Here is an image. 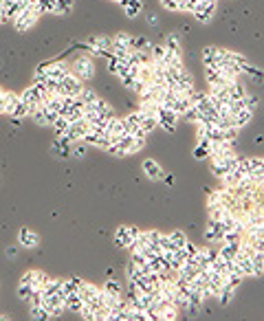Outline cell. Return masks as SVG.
<instances>
[{"instance_id":"obj_1","label":"cell","mask_w":264,"mask_h":321,"mask_svg":"<svg viewBox=\"0 0 264 321\" xmlns=\"http://www.w3.org/2000/svg\"><path fill=\"white\" fill-rule=\"evenodd\" d=\"M71 73L75 77H79L84 84L91 82L93 77H95V62H93V58H91V55H79V58L73 62Z\"/></svg>"},{"instance_id":"obj_2","label":"cell","mask_w":264,"mask_h":321,"mask_svg":"<svg viewBox=\"0 0 264 321\" xmlns=\"http://www.w3.org/2000/svg\"><path fill=\"white\" fill-rule=\"evenodd\" d=\"M38 18H40L38 7H35V5L24 7V9L20 11V14L14 18V27H16V31H20V33H24V31H29L31 27H33L35 22H38Z\"/></svg>"},{"instance_id":"obj_3","label":"cell","mask_w":264,"mask_h":321,"mask_svg":"<svg viewBox=\"0 0 264 321\" xmlns=\"http://www.w3.org/2000/svg\"><path fill=\"white\" fill-rule=\"evenodd\" d=\"M216 9H218V0H198L196 7L192 9V14L198 22L207 24V22H211L214 15H216Z\"/></svg>"},{"instance_id":"obj_4","label":"cell","mask_w":264,"mask_h":321,"mask_svg":"<svg viewBox=\"0 0 264 321\" xmlns=\"http://www.w3.org/2000/svg\"><path fill=\"white\" fill-rule=\"evenodd\" d=\"M84 88V82L79 79V77H75L73 73H68L66 77H62L58 84V92L62 97H77L79 92H82Z\"/></svg>"},{"instance_id":"obj_5","label":"cell","mask_w":264,"mask_h":321,"mask_svg":"<svg viewBox=\"0 0 264 321\" xmlns=\"http://www.w3.org/2000/svg\"><path fill=\"white\" fill-rule=\"evenodd\" d=\"M178 119L181 117L176 115V112L172 110V108H158V112H156V123H158V128H163L168 135H174L176 132V123H178Z\"/></svg>"},{"instance_id":"obj_6","label":"cell","mask_w":264,"mask_h":321,"mask_svg":"<svg viewBox=\"0 0 264 321\" xmlns=\"http://www.w3.org/2000/svg\"><path fill=\"white\" fill-rule=\"evenodd\" d=\"M20 99H22L24 104L33 110V108H38V106H42L44 101H47V92H44L42 88H38V86L31 84V86H27L22 92H20ZM29 115H31V112H29Z\"/></svg>"},{"instance_id":"obj_7","label":"cell","mask_w":264,"mask_h":321,"mask_svg":"<svg viewBox=\"0 0 264 321\" xmlns=\"http://www.w3.org/2000/svg\"><path fill=\"white\" fill-rule=\"evenodd\" d=\"M139 227H128V225H124V227H119L117 229V233H115V246L117 249H128V245L132 242V240L139 235Z\"/></svg>"},{"instance_id":"obj_8","label":"cell","mask_w":264,"mask_h":321,"mask_svg":"<svg viewBox=\"0 0 264 321\" xmlns=\"http://www.w3.org/2000/svg\"><path fill=\"white\" fill-rule=\"evenodd\" d=\"M68 73H71V66L64 62H47V77H51V79H62V77H66Z\"/></svg>"},{"instance_id":"obj_9","label":"cell","mask_w":264,"mask_h":321,"mask_svg":"<svg viewBox=\"0 0 264 321\" xmlns=\"http://www.w3.org/2000/svg\"><path fill=\"white\" fill-rule=\"evenodd\" d=\"M143 174L150 178V181H161L163 178V168L154 161V158H145L143 161Z\"/></svg>"},{"instance_id":"obj_10","label":"cell","mask_w":264,"mask_h":321,"mask_svg":"<svg viewBox=\"0 0 264 321\" xmlns=\"http://www.w3.org/2000/svg\"><path fill=\"white\" fill-rule=\"evenodd\" d=\"M18 242H20L22 246H27V249H33V246L40 245V235L35 233V231H31V229H27V227H22V229H20V233H18Z\"/></svg>"},{"instance_id":"obj_11","label":"cell","mask_w":264,"mask_h":321,"mask_svg":"<svg viewBox=\"0 0 264 321\" xmlns=\"http://www.w3.org/2000/svg\"><path fill=\"white\" fill-rule=\"evenodd\" d=\"M205 79H207V84H209V86H225L227 82H231V79H227V77L222 75L218 68H214V66H207L205 68Z\"/></svg>"},{"instance_id":"obj_12","label":"cell","mask_w":264,"mask_h":321,"mask_svg":"<svg viewBox=\"0 0 264 321\" xmlns=\"http://www.w3.org/2000/svg\"><path fill=\"white\" fill-rule=\"evenodd\" d=\"M106 132L110 137H115V141H117V137H121V135H125V125H124V119H117V117H112V119H108L106 121Z\"/></svg>"},{"instance_id":"obj_13","label":"cell","mask_w":264,"mask_h":321,"mask_svg":"<svg viewBox=\"0 0 264 321\" xmlns=\"http://www.w3.org/2000/svg\"><path fill=\"white\" fill-rule=\"evenodd\" d=\"M88 48L110 51V48H112V38H108V35H93V38L88 40Z\"/></svg>"},{"instance_id":"obj_14","label":"cell","mask_w":264,"mask_h":321,"mask_svg":"<svg viewBox=\"0 0 264 321\" xmlns=\"http://www.w3.org/2000/svg\"><path fill=\"white\" fill-rule=\"evenodd\" d=\"M227 92H229V99H245L247 97V91L238 79H231L227 82Z\"/></svg>"},{"instance_id":"obj_15","label":"cell","mask_w":264,"mask_h":321,"mask_svg":"<svg viewBox=\"0 0 264 321\" xmlns=\"http://www.w3.org/2000/svg\"><path fill=\"white\" fill-rule=\"evenodd\" d=\"M64 308H66V310H71V312H77V315H79V310L84 308L82 297H79L77 292H71V295H66V297H64Z\"/></svg>"},{"instance_id":"obj_16","label":"cell","mask_w":264,"mask_h":321,"mask_svg":"<svg viewBox=\"0 0 264 321\" xmlns=\"http://www.w3.org/2000/svg\"><path fill=\"white\" fill-rule=\"evenodd\" d=\"M209 145H211V141L209 139H201V143L196 145V148H194V158H196V161H207V158H209Z\"/></svg>"},{"instance_id":"obj_17","label":"cell","mask_w":264,"mask_h":321,"mask_svg":"<svg viewBox=\"0 0 264 321\" xmlns=\"http://www.w3.org/2000/svg\"><path fill=\"white\" fill-rule=\"evenodd\" d=\"M163 46L168 48L170 53H174V55H181V40H178V35L176 33H168L165 35V42H163Z\"/></svg>"},{"instance_id":"obj_18","label":"cell","mask_w":264,"mask_h":321,"mask_svg":"<svg viewBox=\"0 0 264 321\" xmlns=\"http://www.w3.org/2000/svg\"><path fill=\"white\" fill-rule=\"evenodd\" d=\"M20 99V95L18 92H7L5 91V97H2V115H11V110H14V106H16V101Z\"/></svg>"},{"instance_id":"obj_19","label":"cell","mask_w":264,"mask_h":321,"mask_svg":"<svg viewBox=\"0 0 264 321\" xmlns=\"http://www.w3.org/2000/svg\"><path fill=\"white\" fill-rule=\"evenodd\" d=\"M29 112H31V108L27 104H24L22 99H18L16 101V106H14V110H11V119H27L29 117Z\"/></svg>"},{"instance_id":"obj_20","label":"cell","mask_w":264,"mask_h":321,"mask_svg":"<svg viewBox=\"0 0 264 321\" xmlns=\"http://www.w3.org/2000/svg\"><path fill=\"white\" fill-rule=\"evenodd\" d=\"M75 9V0H55V15H68Z\"/></svg>"},{"instance_id":"obj_21","label":"cell","mask_w":264,"mask_h":321,"mask_svg":"<svg viewBox=\"0 0 264 321\" xmlns=\"http://www.w3.org/2000/svg\"><path fill=\"white\" fill-rule=\"evenodd\" d=\"M220 62L218 60V46H205L202 48V64L205 66H211V64Z\"/></svg>"},{"instance_id":"obj_22","label":"cell","mask_w":264,"mask_h":321,"mask_svg":"<svg viewBox=\"0 0 264 321\" xmlns=\"http://www.w3.org/2000/svg\"><path fill=\"white\" fill-rule=\"evenodd\" d=\"M229 169H233V168L227 163L225 158H222V161H211V174H214L216 178H222L227 172H229Z\"/></svg>"},{"instance_id":"obj_23","label":"cell","mask_w":264,"mask_h":321,"mask_svg":"<svg viewBox=\"0 0 264 321\" xmlns=\"http://www.w3.org/2000/svg\"><path fill=\"white\" fill-rule=\"evenodd\" d=\"M235 262H238V271H240L242 279L253 277V262H251V258H240V260H235Z\"/></svg>"},{"instance_id":"obj_24","label":"cell","mask_w":264,"mask_h":321,"mask_svg":"<svg viewBox=\"0 0 264 321\" xmlns=\"http://www.w3.org/2000/svg\"><path fill=\"white\" fill-rule=\"evenodd\" d=\"M165 55H168V48H165L163 44H152V48H150V58H152V62L163 64Z\"/></svg>"},{"instance_id":"obj_25","label":"cell","mask_w":264,"mask_h":321,"mask_svg":"<svg viewBox=\"0 0 264 321\" xmlns=\"http://www.w3.org/2000/svg\"><path fill=\"white\" fill-rule=\"evenodd\" d=\"M251 262H253V275L255 277H262L264 275V253L262 251H255L251 255Z\"/></svg>"},{"instance_id":"obj_26","label":"cell","mask_w":264,"mask_h":321,"mask_svg":"<svg viewBox=\"0 0 264 321\" xmlns=\"http://www.w3.org/2000/svg\"><path fill=\"white\" fill-rule=\"evenodd\" d=\"M141 112V110H139ZM139 125L145 130V132H152V130H156L158 128V123H156V117L154 115H145V112H141V119H139Z\"/></svg>"},{"instance_id":"obj_27","label":"cell","mask_w":264,"mask_h":321,"mask_svg":"<svg viewBox=\"0 0 264 321\" xmlns=\"http://www.w3.org/2000/svg\"><path fill=\"white\" fill-rule=\"evenodd\" d=\"M84 279L79 277H71V279H62V292L64 295H71V292H77L79 286H82Z\"/></svg>"},{"instance_id":"obj_28","label":"cell","mask_w":264,"mask_h":321,"mask_svg":"<svg viewBox=\"0 0 264 321\" xmlns=\"http://www.w3.org/2000/svg\"><path fill=\"white\" fill-rule=\"evenodd\" d=\"M141 9H143V5H141V0H128L124 5V11L128 18H137V15L141 14Z\"/></svg>"},{"instance_id":"obj_29","label":"cell","mask_w":264,"mask_h":321,"mask_svg":"<svg viewBox=\"0 0 264 321\" xmlns=\"http://www.w3.org/2000/svg\"><path fill=\"white\" fill-rule=\"evenodd\" d=\"M53 152L58 154L60 158H68L71 156V143H64V141L55 139L53 141Z\"/></svg>"},{"instance_id":"obj_30","label":"cell","mask_w":264,"mask_h":321,"mask_svg":"<svg viewBox=\"0 0 264 321\" xmlns=\"http://www.w3.org/2000/svg\"><path fill=\"white\" fill-rule=\"evenodd\" d=\"M233 119H235V128H245V125L253 119V112H251L249 108H245V110H240L238 115H233Z\"/></svg>"},{"instance_id":"obj_31","label":"cell","mask_w":264,"mask_h":321,"mask_svg":"<svg viewBox=\"0 0 264 321\" xmlns=\"http://www.w3.org/2000/svg\"><path fill=\"white\" fill-rule=\"evenodd\" d=\"M86 150H88V143H84V141H73L71 143V156L84 158L86 156Z\"/></svg>"},{"instance_id":"obj_32","label":"cell","mask_w":264,"mask_h":321,"mask_svg":"<svg viewBox=\"0 0 264 321\" xmlns=\"http://www.w3.org/2000/svg\"><path fill=\"white\" fill-rule=\"evenodd\" d=\"M48 275L47 273H42V271H33V277H31V286L33 288H40L42 290L44 286H47V282H48Z\"/></svg>"},{"instance_id":"obj_33","label":"cell","mask_w":264,"mask_h":321,"mask_svg":"<svg viewBox=\"0 0 264 321\" xmlns=\"http://www.w3.org/2000/svg\"><path fill=\"white\" fill-rule=\"evenodd\" d=\"M112 44H119V46L132 48V35L125 33V31H119V33H115V38H112Z\"/></svg>"},{"instance_id":"obj_34","label":"cell","mask_w":264,"mask_h":321,"mask_svg":"<svg viewBox=\"0 0 264 321\" xmlns=\"http://www.w3.org/2000/svg\"><path fill=\"white\" fill-rule=\"evenodd\" d=\"M101 290L108 292V295H117V297H121V284L117 282V279H106V284H104Z\"/></svg>"},{"instance_id":"obj_35","label":"cell","mask_w":264,"mask_h":321,"mask_svg":"<svg viewBox=\"0 0 264 321\" xmlns=\"http://www.w3.org/2000/svg\"><path fill=\"white\" fill-rule=\"evenodd\" d=\"M68 125H71V121H68V117H64V115H58V119L53 121V128H55L58 137L66 132V130H68Z\"/></svg>"},{"instance_id":"obj_36","label":"cell","mask_w":264,"mask_h":321,"mask_svg":"<svg viewBox=\"0 0 264 321\" xmlns=\"http://www.w3.org/2000/svg\"><path fill=\"white\" fill-rule=\"evenodd\" d=\"M216 297H218V304H220V306H229L231 297H233V288L222 286V288H220V292H218Z\"/></svg>"},{"instance_id":"obj_37","label":"cell","mask_w":264,"mask_h":321,"mask_svg":"<svg viewBox=\"0 0 264 321\" xmlns=\"http://www.w3.org/2000/svg\"><path fill=\"white\" fill-rule=\"evenodd\" d=\"M170 235V240H172L174 242V246H176V249H183V246H185V242H187V238H185V233H183V231H172V233H168Z\"/></svg>"},{"instance_id":"obj_38","label":"cell","mask_w":264,"mask_h":321,"mask_svg":"<svg viewBox=\"0 0 264 321\" xmlns=\"http://www.w3.org/2000/svg\"><path fill=\"white\" fill-rule=\"evenodd\" d=\"M209 141H211V143H222V141H227V139H225V130L216 128V125H211V130H209Z\"/></svg>"},{"instance_id":"obj_39","label":"cell","mask_w":264,"mask_h":321,"mask_svg":"<svg viewBox=\"0 0 264 321\" xmlns=\"http://www.w3.org/2000/svg\"><path fill=\"white\" fill-rule=\"evenodd\" d=\"M77 97H79V99H82L84 104H93V101L97 99V92L93 91V88H86V86H84V88H82V92H79Z\"/></svg>"},{"instance_id":"obj_40","label":"cell","mask_w":264,"mask_h":321,"mask_svg":"<svg viewBox=\"0 0 264 321\" xmlns=\"http://www.w3.org/2000/svg\"><path fill=\"white\" fill-rule=\"evenodd\" d=\"M176 317H178V310L174 306H170V308H165V310L158 312V319L161 321H174Z\"/></svg>"},{"instance_id":"obj_41","label":"cell","mask_w":264,"mask_h":321,"mask_svg":"<svg viewBox=\"0 0 264 321\" xmlns=\"http://www.w3.org/2000/svg\"><path fill=\"white\" fill-rule=\"evenodd\" d=\"M112 55H115V58H119L121 62H125V60H128V55H130V48H125V46H119V44H112Z\"/></svg>"},{"instance_id":"obj_42","label":"cell","mask_w":264,"mask_h":321,"mask_svg":"<svg viewBox=\"0 0 264 321\" xmlns=\"http://www.w3.org/2000/svg\"><path fill=\"white\" fill-rule=\"evenodd\" d=\"M31 317L33 319H38V321H42V319H48V310L44 306H31Z\"/></svg>"},{"instance_id":"obj_43","label":"cell","mask_w":264,"mask_h":321,"mask_svg":"<svg viewBox=\"0 0 264 321\" xmlns=\"http://www.w3.org/2000/svg\"><path fill=\"white\" fill-rule=\"evenodd\" d=\"M31 292H33V286H31V284H20L18 286V297L24 299V302H29Z\"/></svg>"},{"instance_id":"obj_44","label":"cell","mask_w":264,"mask_h":321,"mask_svg":"<svg viewBox=\"0 0 264 321\" xmlns=\"http://www.w3.org/2000/svg\"><path fill=\"white\" fill-rule=\"evenodd\" d=\"M183 119H185V121H192V123H196V121H198V117H201V112H198L196 110V108H194V106H189V108H187V110H185V112H183Z\"/></svg>"},{"instance_id":"obj_45","label":"cell","mask_w":264,"mask_h":321,"mask_svg":"<svg viewBox=\"0 0 264 321\" xmlns=\"http://www.w3.org/2000/svg\"><path fill=\"white\" fill-rule=\"evenodd\" d=\"M242 73H247L249 77H258V79H262V77H264V71H262V68H255L253 64H247V66L242 68Z\"/></svg>"},{"instance_id":"obj_46","label":"cell","mask_w":264,"mask_h":321,"mask_svg":"<svg viewBox=\"0 0 264 321\" xmlns=\"http://www.w3.org/2000/svg\"><path fill=\"white\" fill-rule=\"evenodd\" d=\"M161 2V7L168 11H178V0H158Z\"/></svg>"},{"instance_id":"obj_47","label":"cell","mask_w":264,"mask_h":321,"mask_svg":"<svg viewBox=\"0 0 264 321\" xmlns=\"http://www.w3.org/2000/svg\"><path fill=\"white\" fill-rule=\"evenodd\" d=\"M245 101H247V108H249L251 112H255V108H258V104H260L258 97H249V95H247V97H245Z\"/></svg>"},{"instance_id":"obj_48","label":"cell","mask_w":264,"mask_h":321,"mask_svg":"<svg viewBox=\"0 0 264 321\" xmlns=\"http://www.w3.org/2000/svg\"><path fill=\"white\" fill-rule=\"evenodd\" d=\"M183 249H185V253H187V258H194V255L198 253V246L189 245V242H185V246H183Z\"/></svg>"},{"instance_id":"obj_49","label":"cell","mask_w":264,"mask_h":321,"mask_svg":"<svg viewBox=\"0 0 264 321\" xmlns=\"http://www.w3.org/2000/svg\"><path fill=\"white\" fill-rule=\"evenodd\" d=\"M145 22H148L150 27H156V24H158V18H156V14H152V11H148V14H145Z\"/></svg>"},{"instance_id":"obj_50","label":"cell","mask_w":264,"mask_h":321,"mask_svg":"<svg viewBox=\"0 0 264 321\" xmlns=\"http://www.w3.org/2000/svg\"><path fill=\"white\" fill-rule=\"evenodd\" d=\"M148 238H150V242H158V238H161V231H156V229L148 231Z\"/></svg>"},{"instance_id":"obj_51","label":"cell","mask_w":264,"mask_h":321,"mask_svg":"<svg viewBox=\"0 0 264 321\" xmlns=\"http://www.w3.org/2000/svg\"><path fill=\"white\" fill-rule=\"evenodd\" d=\"M31 277H33V271H27L22 275V279H20V284H31Z\"/></svg>"},{"instance_id":"obj_52","label":"cell","mask_w":264,"mask_h":321,"mask_svg":"<svg viewBox=\"0 0 264 321\" xmlns=\"http://www.w3.org/2000/svg\"><path fill=\"white\" fill-rule=\"evenodd\" d=\"M161 181H163L165 185H170V187L174 185V176H172V174H163V178H161Z\"/></svg>"},{"instance_id":"obj_53","label":"cell","mask_w":264,"mask_h":321,"mask_svg":"<svg viewBox=\"0 0 264 321\" xmlns=\"http://www.w3.org/2000/svg\"><path fill=\"white\" fill-rule=\"evenodd\" d=\"M2 97H5V91H2V86H0V115H2Z\"/></svg>"},{"instance_id":"obj_54","label":"cell","mask_w":264,"mask_h":321,"mask_svg":"<svg viewBox=\"0 0 264 321\" xmlns=\"http://www.w3.org/2000/svg\"><path fill=\"white\" fill-rule=\"evenodd\" d=\"M7 255H9V258H14V255H16V249H14V246H11V249H7Z\"/></svg>"},{"instance_id":"obj_55","label":"cell","mask_w":264,"mask_h":321,"mask_svg":"<svg viewBox=\"0 0 264 321\" xmlns=\"http://www.w3.org/2000/svg\"><path fill=\"white\" fill-rule=\"evenodd\" d=\"M0 22H5V18H2V7H0Z\"/></svg>"},{"instance_id":"obj_56","label":"cell","mask_w":264,"mask_h":321,"mask_svg":"<svg viewBox=\"0 0 264 321\" xmlns=\"http://www.w3.org/2000/svg\"><path fill=\"white\" fill-rule=\"evenodd\" d=\"M0 319H2V317H0Z\"/></svg>"}]
</instances>
